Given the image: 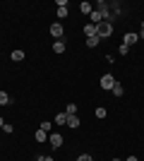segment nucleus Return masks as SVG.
I'll use <instances>...</instances> for the list:
<instances>
[{"label":"nucleus","instance_id":"obj_26","mask_svg":"<svg viewBox=\"0 0 144 161\" xmlns=\"http://www.w3.org/2000/svg\"><path fill=\"white\" fill-rule=\"evenodd\" d=\"M3 125H5V120H3V115H0V128H3Z\"/></svg>","mask_w":144,"mask_h":161},{"label":"nucleus","instance_id":"obj_27","mask_svg":"<svg viewBox=\"0 0 144 161\" xmlns=\"http://www.w3.org/2000/svg\"><path fill=\"white\" fill-rule=\"evenodd\" d=\"M113 161H123V159H113Z\"/></svg>","mask_w":144,"mask_h":161},{"label":"nucleus","instance_id":"obj_12","mask_svg":"<svg viewBox=\"0 0 144 161\" xmlns=\"http://www.w3.org/2000/svg\"><path fill=\"white\" fill-rule=\"evenodd\" d=\"M34 137H36V142H46V140H48V132H43V130H36Z\"/></svg>","mask_w":144,"mask_h":161},{"label":"nucleus","instance_id":"obj_25","mask_svg":"<svg viewBox=\"0 0 144 161\" xmlns=\"http://www.w3.org/2000/svg\"><path fill=\"white\" fill-rule=\"evenodd\" d=\"M125 161H139V159H137V156H130V159H125Z\"/></svg>","mask_w":144,"mask_h":161},{"label":"nucleus","instance_id":"obj_6","mask_svg":"<svg viewBox=\"0 0 144 161\" xmlns=\"http://www.w3.org/2000/svg\"><path fill=\"white\" fill-rule=\"evenodd\" d=\"M137 39H139L137 34H132V31H127V34H125V39H123V43H125V46H127V48H130L132 43H137Z\"/></svg>","mask_w":144,"mask_h":161},{"label":"nucleus","instance_id":"obj_22","mask_svg":"<svg viewBox=\"0 0 144 161\" xmlns=\"http://www.w3.org/2000/svg\"><path fill=\"white\" fill-rule=\"evenodd\" d=\"M127 51H130V48L125 46V43H123V46H120V48H118V53H120V55H127Z\"/></svg>","mask_w":144,"mask_h":161},{"label":"nucleus","instance_id":"obj_16","mask_svg":"<svg viewBox=\"0 0 144 161\" xmlns=\"http://www.w3.org/2000/svg\"><path fill=\"white\" fill-rule=\"evenodd\" d=\"M79 10H82L84 14H91V3H87V0H84L82 5H79Z\"/></svg>","mask_w":144,"mask_h":161},{"label":"nucleus","instance_id":"obj_20","mask_svg":"<svg viewBox=\"0 0 144 161\" xmlns=\"http://www.w3.org/2000/svg\"><path fill=\"white\" fill-rule=\"evenodd\" d=\"M77 161H94V159H91V154H79Z\"/></svg>","mask_w":144,"mask_h":161},{"label":"nucleus","instance_id":"obj_3","mask_svg":"<svg viewBox=\"0 0 144 161\" xmlns=\"http://www.w3.org/2000/svg\"><path fill=\"white\" fill-rule=\"evenodd\" d=\"M96 12H101V17H103V22H110L108 17H110V10H108V3H99V7H96Z\"/></svg>","mask_w":144,"mask_h":161},{"label":"nucleus","instance_id":"obj_7","mask_svg":"<svg viewBox=\"0 0 144 161\" xmlns=\"http://www.w3.org/2000/svg\"><path fill=\"white\" fill-rule=\"evenodd\" d=\"M65 48H67V43H65V39H58L53 43V51L55 53H65Z\"/></svg>","mask_w":144,"mask_h":161},{"label":"nucleus","instance_id":"obj_24","mask_svg":"<svg viewBox=\"0 0 144 161\" xmlns=\"http://www.w3.org/2000/svg\"><path fill=\"white\" fill-rule=\"evenodd\" d=\"M139 39H144V24H142V29H139V34H137Z\"/></svg>","mask_w":144,"mask_h":161},{"label":"nucleus","instance_id":"obj_15","mask_svg":"<svg viewBox=\"0 0 144 161\" xmlns=\"http://www.w3.org/2000/svg\"><path fill=\"white\" fill-rule=\"evenodd\" d=\"M10 103V94L7 92H0V106H7Z\"/></svg>","mask_w":144,"mask_h":161},{"label":"nucleus","instance_id":"obj_1","mask_svg":"<svg viewBox=\"0 0 144 161\" xmlns=\"http://www.w3.org/2000/svg\"><path fill=\"white\" fill-rule=\"evenodd\" d=\"M110 34H113V24H110V22H101V24L96 27V36H99V39H106Z\"/></svg>","mask_w":144,"mask_h":161},{"label":"nucleus","instance_id":"obj_21","mask_svg":"<svg viewBox=\"0 0 144 161\" xmlns=\"http://www.w3.org/2000/svg\"><path fill=\"white\" fill-rule=\"evenodd\" d=\"M3 132H7V135H12V132H14V128H12V125H7V123H5V125H3Z\"/></svg>","mask_w":144,"mask_h":161},{"label":"nucleus","instance_id":"obj_5","mask_svg":"<svg viewBox=\"0 0 144 161\" xmlns=\"http://www.w3.org/2000/svg\"><path fill=\"white\" fill-rule=\"evenodd\" d=\"M48 144H53L55 149H58V147H62V135L53 132V135H51V137H48Z\"/></svg>","mask_w":144,"mask_h":161},{"label":"nucleus","instance_id":"obj_19","mask_svg":"<svg viewBox=\"0 0 144 161\" xmlns=\"http://www.w3.org/2000/svg\"><path fill=\"white\" fill-rule=\"evenodd\" d=\"M96 118H106V108H103V106L96 108Z\"/></svg>","mask_w":144,"mask_h":161},{"label":"nucleus","instance_id":"obj_28","mask_svg":"<svg viewBox=\"0 0 144 161\" xmlns=\"http://www.w3.org/2000/svg\"><path fill=\"white\" fill-rule=\"evenodd\" d=\"M36 161H39V159H36Z\"/></svg>","mask_w":144,"mask_h":161},{"label":"nucleus","instance_id":"obj_14","mask_svg":"<svg viewBox=\"0 0 144 161\" xmlns=\"http://www.w3.org/2000/svg\"><path fill=\"white\" fill-rule=\"evenodd\" d=\"M55 123H58V125H67V115H65V113H58V115H55Z\"/></svg>","mask_w":144,"mask_h":161},{"label":"nucleus","instance_id":"obj_4","mask_svg":"<svg viewBox=\"0 0 144 161\" xmlns=\"http://www.w3.org/2000/svg\"><path fill=\"white\" fill-rule=\"evenodd\" d=\"M51 34H53V39H55V41H58V39H62L65 29H62V24H60V22H55L53 27H51Z\"/></svg>","mask_w":144,"mask_h":161},{"label":"nucleus","instance_id":"obj_17","mask_svg":"<svg viewBox=\"0 0 144 161\" xmlns=\"http://www.w3.org/2000/svg\"><path fill=\"white\" fill-rule=\"evenodd\" d=\"M123 92H125V89H123V87H120V84L115 82V87H113V94H115V96H123Z\"/></svg>","mask_w":144,"mask_h":161},{"label":"nucleus","instance_id":"obj_23","mask_svg":"<svg viewBox=\"0 0 144 161\" xmlns=\"http://www.w3.org/2000/svg\"><path fill=\"white\" fill-rule=\"evenodd\" d=\"M39 161H53V156H39Z\"/></svg>","mask_w":144,"mask_h":161},{"label":"nucleus","instance_id":"obj_18","mask_svg":"<svg viewBox=\"0 0 144 161\" xmlns=\"http://www.w3.org/2000/svg\"><path fill=\"white\" fill-rule=\"evenodd\" d=\"M51 128H53V123L43 120V123H41V128H39V130H43V132H48V130H51Z\"/></svg>","mask_w":144,"mask_h":161},{"label":"nucleus","instance_id":"obj_11","mask_svg":"<svg viewBox=\"0 0 144 161\" xmlns=\"http://www.w3.org/2000/svg\"><path fill=\"white\" fill-rule=\"evenodd\" d=\"M99 43H101V39H99V36H89V39H87V46H89V48H96Z\"/></svg>","mask_w":144,"mask_h":161},{"label":"nucleus","instance_id":"obj_8","mask_svg":"<svg viewBox=\"0 0 144 161\" xmlns=\"http://www.w3.org/2000/svg\"><path fill=\"white\" fill-rule=\"evenodd\" d=\"M67 125H70L72 130H75V128H79V125H82V120H79L77 115H67Z\"/></svg>","mask_w":144,"mask_h":161},{"label":"nucleus","instance_id":"obj_2","mask_svg":"<svg viewBox=\"0 0 144 161\" xmlns=\"http://www.w3.org/2000/svg\"><path fill=\"white\" fill-rule=\"evenodd\" d=\"M113 87H115V77H113V75H103V77H101V89L110 92Z\"/></svg>","mask_w":144,"mask_h":161},{"label":"nucleus","instance_id":"obj_10","mask_svg":"<svg viewBox=\"0 0 144 161\" xmlns=\"http://www.w3.org/2000/svg\"><path fill=\"white\" fill-rule=\"evenodd\" d=\"M10 58H12L14 63H22V60H24V51H12V55H10Z\"/></svg>","mask_w":144,"mask_h":161},{"label":"nucleus","instance_id":"obj_9","mask_svg":"<svg viewBox=\"0 0 144 161\" xmlns=\"http://www.w3.org/2000/svg\"><path fill=\"white\" fill-rule=\"evenodd\" d=\"M84 36L89 39V36H96V24H87L84 27Z\"/></svg>","mask_w":144,"mask_h":161},{"label":"nucleus","instance_id":"obj_13","mask_svg":"<svg viewBox=\"0 0 144 161\" xmlns=\"http://www.w3.org/2000/svg\"><path fill=\"white\" fill-rule=\"evenodd\" d=\"M65 115H77V103H67V108H65Z\"/></svg>","mask_w":144,"mask_h":161}]
</instances>
